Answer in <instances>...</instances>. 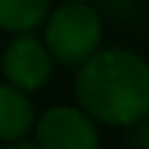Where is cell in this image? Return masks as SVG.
I'll use <instances>...</instances> for the list:
<instances>
[{"label":"cell","instance_id":"obj_5","mask_svg":"<svg viewBox=\"0 0 149 149\" xmlns=\"http://www.w3.org/2000/svg\"><path fill=\"white\" fill-rule=\"evenodd\" d=\"M37 110L29 100V92L13 86L10 81L0 84V141L8 147H37L29 136L34 134Z\"/></svg>","mask_w":149,"mask_h":149},{"label":"cell","instance_id":"obj_6","mask_svg":"<svg viewBox=\"0 0 149 149\" xmlns=\"http://www.w3.org/2000/svg\"><path fill=\"white\" fill-rule=\"evenodd\" d=\"M50 0H0V29L8 34L34 31L45 24Z\"/></svg>","mask_w":149,"mask_h":149},{"label":"cell","instance_id":"obj_3","mask_svg":"<svg viewBox=\"0 0 149 149\" xmlns=\"http://www.w3.org/2000/svg\"><path fill=\"white\" fill-rule=\"evenodd\" d=\"M34 141L45 149H97V120L79 105H52L34 123Z\"/></svg>","mask_w":149,"mask_h":149},{"label":"cell","instance_id":"obj_4","mask_svg":"<svg viewBox=\"0 0 149 149\" xmlns=\"http://www.w3.org/2000/svg\"><path fill=\"white\" fill-rule=\"evenodd\" d=\"M52 68H55V58L50 47L45 45V39L34 37L31 31L13 34V39L3 52L5 81H10L13 86L29 94L47 86V81L52 79Z\"/></svg>","mask_w":149,"mask_h":149},{"label":"cell","instance_id":"obj_2","mask_svg":"<svg viewBox=\"0 0 149 149\" xmlns=\"http://www.w3.org/2000/svg\"><path fill=\"white\" fill-rule=\"evenodd\" d=\"M45 45L55 63L81 65L102 47V18L89 0H63L45 18Z\"/></svg>","mask_w":149,"mask_h":149},{"label":"cell","instance_id":"obj_8","mask_svg":"<svg viewBox=\"0 0 149 149\" xmlns=\"http://www.w3.org/2000/svg\"><path fill=\"white\" fill-rule=\"evenodd\" d=\"M89 3H94V0H89Z\"/></svg>","mask_w":149,"mask_h":149},{"label":"cell","instance_id":"obj_7","mask_svg":"<svg viewBox=\"0 0 149 149\" xmlns=\"http://www.w3.org/2000/svg\"><path fill=\"white\" fill-rule=\"evenodd\" d=\"M134 128H136V144L144 147V149H149V115L144 118V120H139Z\"/></svg>","mask_w":149,"mask_h":149},{"label":"cell","instance_id":"obj_1","mask_svg":"<svg viewBox=\"0 0 149 149\" xmlns=\"http://www.w3.org/2000/svg\"><path fill=\"white\" fill-rule=\"evenodd\" d=\"M76 100L113 128H134L149 115V60L126 47H100L76 71Z\"/></svg>","mask_w":149,"mask_h":149}]
</instances>
